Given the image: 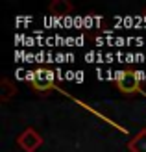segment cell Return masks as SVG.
<instances>
[{"mask_svg":"<svg viewBox=\"0 0 146 152\" xmlns=\"http://www.w3.org/2000/svg\"><path fill=\"white\" fill-rule=\"evenodd\" d=\"M19 145L24 148L26 152H33L37 147L41 145V137L37 135L35 130H32V128H30V130H26V132L19 137Z\"/></svg>","mask_w":146,"mask_h":152,"instance_id":"obj_2","label":"cell"},{"mask_svg":"<svg viewBox=\"0 0 146 152\" xmlns=\"http://www.w3.org/2000/svg\"><path fill=\"white\" fill-rule=\"evenodd\" d=\"M131 152H146V132H141L137 137L129 143Z\"/></svg>","mask_w":146,"mask_h":152,"instance_id":"obj_4","label":"cell"},{"mask_svg":"<svg viewBox=\"0 0 146 152\" xmlns=\"http://www.w3.org/2000/svg\"><path fill=\"white\" fill-rule=\"evenodd\" d=\"M54 83V72L48 71V69H39L35 72V80H33V87L35 89H48L50 86Z\"/></svg>","mask_w":146,"mask_h":152,"instance_id":"obj_3","label":"cell"},{"mask_svg":"<svg viewBox=\"0 0 146 152\" xmlns=\"http://www.w3.org/2000/svg\"><path fill=\"white\" fill-rule=\"evenodd\" d=\"M63 10L65 11H70V4H67V2H54L52 4V11L56 13V15H63Z\"/></svg>","mask_w":146,"mask_h":152,"instance_id":"obj_5","label":"cell"},{"mask_svg":"<svg viewBox=\"0 0 146 152\" xmlns=\"http://www.w3.org/2000/svg\"><path fill=\"white\" fill-rule=\"evenodd\" d=\"M74 80H76V82H83V72H81V71H78V72L74 74Z\"/></svg>","mask_w":146,"mask_h":152,"instance_id":"obj_6","label":"cell"},{"mask_svg":"<svg viewBox=\"0 0 146 152\" xmlns=\"http://www.w3.org/2000/svg\"><path fill=\"white\" fill-rule=\"evenodd\" d=\"M115 80H117L120 91H124V93H133V91L139 89V78H137L135 72L117 71L115 72Z\"/></svg>","mask_w":146,"mask_h":152,"instance_id":"obj_1","label":"cell"}]
</instances>
